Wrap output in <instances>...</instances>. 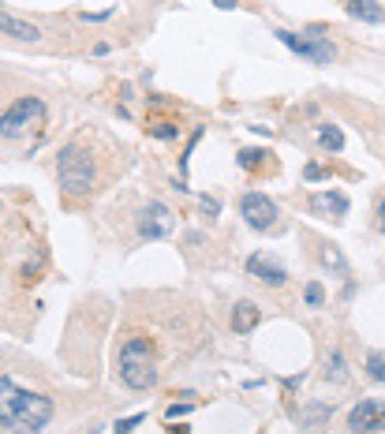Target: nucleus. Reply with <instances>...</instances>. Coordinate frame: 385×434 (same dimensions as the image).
Masks as SVG:
<instances>
[{
	"mask_svg": "<svg viewBox=\"0 0 385 434\" xmlns=\"http://www.w3.org/2000/svg\"><path fill=\"white\" fill-rule=\"evenodd\" d=\"M187 412H191V405H169V412H164V416H169V419H180V416H187Z\"/></svg>",
	"mask_w": 385,
	"mask_h": 434,
	"instance_id": "a878e982",
	"label": "nucleus"
},
{
	"mask_svg": "<svg viewBox=\"0 0 385 434\" xmlns=\"http://www.w3.org/2000/svg\"><path fill=\"white\" fill-rule=\"evenodd\" d=\"M378 229H382V232H385V199H382V202H378Z\"/></svg>",
	"mask_w": 385,
	"mask_h": 434,
	"instance_id": "cd10ccee",
	"label": "nucleus"
},
{
	"mask_svg": "<svg viewBox=\"0 0 385 434\" xmlns=\"http://www.w3.org/2000/svg\"><path fill=\"white\" fill-rule=\"evenodd\" d=\"M303 176H307V180H322V176H329V172H326L322 165H307V169H303Z\"/></svg>",
	"mask_w": 385,
	"mask_h": 434,
	"instance_id": "393cba45",
	"label": "nucleus"
},
{
	"mask_svg": "<svg viewBox=\"0 0 385 434\" xmlns=\"http://www.w3.org/2000/svg\"><path fill=\"white\" fill-rule=\"evenodd\" d=\"M0 30H4L8 38H19V41H38V38H41V30H38L34 23L15 19V15H8V12H0Z\"/></svg>",
	"mask_w": 385,
	"mask_h": 434,
	"instance_id": "9b49d317",
	"label": "nucleus"
},
{
	"mask_svg": "<svg viewBox=\"0 0 385 434\" xmlns=\"http://www.w3.org/2000/svg\"><path fill=\"white\" fill-rule=\"evenodd\" d=\"M202 139V127H195L191 132V143H187V150H183V158H180V176H187V158H191V150H195V143Z\"/></svg>",
	"mask_w": 385,
	"mask_h": 434,
	"instance_id": "4be33fe9",
	"label": "nucleus"
},
{
	"mask_svg": "<svg viewBox=\"0 0 385 434\" xmlns=\"http://www.w3.org/2000/svg\"><path fill=\"white\" fill-rule=\"evenodd\" d=\"M311 210L318 214H333V217H344L348 214V199L340 191H318L311 195Z\"/></svg>",
	"mask_w": 385,
	"mask_h": 434,
	"instance_id": "ddd939ff",
	"label": "nucleus"
},
{
	"mask_svg": "<svg viewBox=\"0 0 385 434\" xmlns=\"http://www.w3.org/2000/svg\"><path fill=\"white\" fill-rule=\"evenodd\" d=\"M57 416V405L46 393H30L15 386L8 374H0V427L12 434H38Z\"/></svg>",
	"mask_w": 385,
	"mask_h": 434,
	"instance_id": "f257e3e1",
	"label": "nucleus"
},
{
	"mask_svg": "<svg viewBox=\"0 0 385 434\" xmlns=\"http://www.w3.org/2000/svg\"><path fill=\"white\" fill-rule=\"evenodd\" d=\"M266 150H255V146H247V150H239V169H247V172H258L262 165H266Z\"/></svg>",
	"mask_w": 385,
	"mask_h": 434,
	"instance_id": "f3484780",
	"label": "nucleus"
},
{
	"mask_svg": "<svg viewBox=\"0 0 385 434\" xmlns=\"http://www.w3.org/2000/svg\"><path fill=\"white\" fill-rule=\"evenodd\" d=\"M232 330L239 333V337H244V333H251V330H258V322H262V311L255 307V303L251 300H239L236 307H232Z\"/></svg>",
	"mask_w": 385,
	"mask_h": 434,
	"instance_id": "9d476101",
	"label": "nucleus"
},
{
	"mask_svg": "<svg viewBox=\"0 0 385 434\" xmlns=\"http://www.w3.org/2000/svg\"><path fill=\"white\" fill-rule=\"evenodd\" d=\"M344 8H348L351 19H363V23H370V27L385 23V8L378 4V0H348Z\"/></svg>",
	"mask_w": 385,
	"mask_h": 434,
	"instance_id": "f8f14e48",
	"label": "nucleus"
},
{
	"mask_svg": "<svg viewBox=\"0 0 385 434\" xmlns=\"http://www.w3.org/2000/svg\"><path fill=\"white\" fill-rule=\"evenodd\" d=\"M284 49H292L295 57L311 60V64H333L337 60V49L329 46V38H303V34H292V30H277L273 34Z\"/></svg>",
	"mask_w": 385,
	"mask_h": 434,
	"instance_id": "39448f33",
	"label": "nucleus"
},
{
	"mask_svg": "<svg viewBox=\"0 0 385 434\" xmlns=\"http://www.w3.org/2000/svg\"><path fill=\"white\" fill-rule=\"evenodd\" d=\"M57 180H60L64 195H71V199L90 195L94 180H97V169H94L90 150H86L83 143H68V146L60 150V158H57Z\"/></svg>",
	"mask_w": 385,
	"mask_h": 434,
	"instance_id": "7ed1b4c3",
	"label": "nucleus"
},
{
	"mask_svg": "<svg viewBox=\"0 0 385 434\" xmlns=\"http://www.w3.org/2000/svg\"><path fill=\"white\" fill-rule=\"evenodd\" d=\"M239 214H244V221L251 225L255 232H266L277 225V202L270 199V195H262V191H247L244 199H239Z\"/></svg>",
	"mask_w": 385,
	"mask_h": 434,
	"instance_id": "423d86ee",
	"label": "nucleus"
},
{
	"mask_svg": "<svg viewBox=\"0 0 385 434\" xmlns=\"http://www.w3.org/2000/svg\"><path fill=\"white\" fill-rule=\"evenodd\" d=\"M367 374L374 378V382H385V352H367Z\"/></svg>",
	"mask_w": 385,
	"mask_h": 434,
	"instance_id": "a211bd4d",
	"label": "nucleus"
},
{
	"mask_svg": "<svg viewBox=\"0 0 385 434\" xmlns=\"http://www.w3.org/2000/svg\"><path fill=\"white\" fill-rule=\"evenodd\" d=\"M329 416H333V408H329V405H303V408H300V427L318 430Z\"/></svg>",
	"mask_w": 385,
	"mask_h": 434,
	"instance_id": "4468645a",
	"label": "nucleus"
},
{
	"mask_svg": "<svg viewBox=\"0 0 385 434\" xmlns=\"http://www.w3.org/2000/svg\"><path fill=\"white\" fill-rule=\"evenodd\" d=\"M348 430L351 434H378L385 430V400L367 397L348 412Z\"/></svg>",
	"mask_w": 385,
	"mask_h": 434,
	"instance_id": "0eeeda50",
	"label": "nucleus"
},
{
	"mask_svg": "<svg viewBox=\"0 0 385 434\" xmlns=\"http://www.w3.org/2000/svg\"><path fill=\"white\" fill-rule=\"evenodd\" d=\"M322 262H326V266H333L340 277H348V262H344V255H340L333 244H329V247H322Z\"/></svg>",
	"mask_w": 385,
	"mask_h": 434,
	"instance_id": "6ab92c4d",
	"label": "nucleus"
},
{
	"mask_svg": "<svg viewBox=\"0 0 385 434\" xmlns=\"http://www.w3.org/2000/svg\"><path fill=\"white\" fill-rule=\"evenodd\" d=\"M326 378H329V382H348V367H344V356H340L337 349L333 352H329L326 356Z\"/></svg>",
	"mask_w": 385,
	"mask_h": 434,
	"instance_id": "dca6fc26",
	"label": "nucleus"
},
{
	"mask_svg": "<svg viewBox=\"0 0 385 434\" xmlns=\"http://www.w3.org/2000/svg\"><path fill=\"white\" fill-rule=\"evenodd\" d=\"M202 210L210 214V217H217V214H221V202H217V199H210V195H202Z\"/></svg>",
	"mask_w": 385,
	"mask_h": 434,
	"instance_id": "b1692460",
	"label": "nucleus"
},
{
	"mask_svg": "<svg viewBox=\"0 0 385 434\" xmlns=\"http://www.w3.org/2000/svg\"><path fill=\"white\" fill-rule=\"evenodd\" d=\"M150 132L158 139H176V135H180V127H176V124H158V127H150Z\"/></svg>",
	"mask_w": 385,
	"mask_h": 434,
	"instance_id": "5701e85b",
	"label": "nucleus"
},
{
	"mask_svg": "<svg viewBox=\"0 0 385 434\" xmlns=\"http://www.w3.org/2000/svg\"><path fill=\"white\" fill-rule=\"evenodd\" d=\"M41 120H46V102L41 97H19L8 113H0V135L19 139V135L41 127Z\"/></svg>",
	"mask_w": 385,
	"mask_h": 434,
	"instance_id": "20e7f679",
	"label": "nucleus"
},
{
	"mask_svg": "<svg viewBox=\"0 0 385 434\" xmlns=\"http://www.w3.org/2000/svg\"><path fill=\"white\" fill-rule=\"evenodd\" d=\"M116 371H120V382L127 389H139V393L158 386V360H153L150 337H127L124 349H120Z\"/></svg>",
	"mask_w": 385,
	"mask_h": 434,
	"instance_id": "f03ea898",
	"label": "nucleus"
},
{
	"mask_svg": "<svg viewBox=\"0 0 385 434\" xmlns=\"http://www.w3.org/2000/svg\"><path fill=\"white\" fill-rule=\"evenodd\" d=\"M247 274L255 277V281H262V285H270V288H281L284 281H288V274H284V266L277 262V258L262 255V251L247 258Z\"/></svg>",
	"mask_w": 385,
	"mask_h": 434,
	"instance_id": "1a4fd4ad",
	"label": "nucleus"
},
{
	"mask_svg": "<svg viewBox=\"0 0 385 434\" xmlns=\"http://www.w3.org/2000/svg\"><path fill=\"white\" fill-rule=\"evenodd\" d=\"M314 135H318V143H322L326 150H333V154L344 150V135H340V127H333V124H318Z\"/></svg>",
	"mask_w": 385,
	"mask_h": 434,
	"instance_id": "2eb2a0df",
	"label": "nucleus"
},
{
	"mask_svg": "<svg viewBox=\"0 0 385 434\" xmlns=\"http://www.w3.org/2000/svg\"><path fill=\"white\" fill-rule=\"evenodd\" d=\"M142 423V412H135V416H127V419H120V423H113V434H131Z\"/></svg>",
	"mask_w": 385,
	"mask_h": 434,
	"instance_id": "412c9836",
	"label": "nucleus"
},
{
	"mask_svg": "<svg viewBox=\"0 0 385 434\" xmlns=\"http://www.w3.org/2000/svg\"><path fill=\"white\" fill-rule=\"evenodd\" d=\"M214 4H217V8H221V12H232V8L239 4V0H214Z\"/></svg>",
	"mask_w": 385,
	"mask_h": 434,
	"instance_id": "bb28decb",
	"label": "nucleus"
},
{
	"mask_svg": "<svg viewBox=\"0 0 385 434\" xmlns=\"http://www.w3.org/2000/svg\"><path fill=\"white\" fill-rule=\"evenodd\" d=\"M303 300H307V307H322V303H326V288L318 285V281H311V285L303 288Z\"/></svg>",
	"mask_w": 385,
	"mask_h": 434,
	"instance_id": "aec40b11",
	"label": "nucleus"
},
{
	"mask_svg": "<svg viewBox=\"0 0 385 434\" xmlns=\"http://www.w3.org/2000/svg\"><path fill=\"white\" fill-rule=\"evenodd\" d=\"M172 210L164 202H146L139 214V236L142 240H164L172 232Z\"/></svg>",
	"mask_w": 385,
	"mask_h": 434,
	"instance_id": "6e6552de",
	"label": "nucleus"
}]
</instances>
